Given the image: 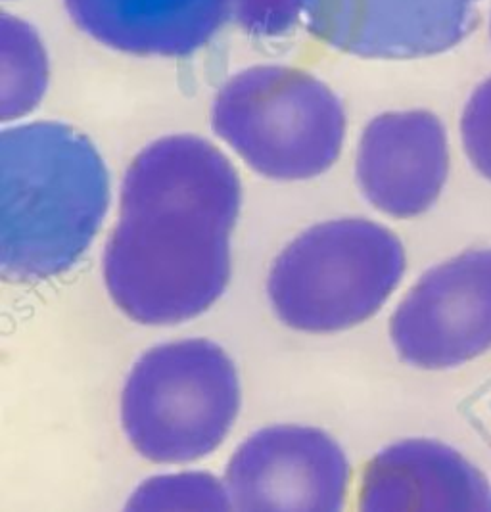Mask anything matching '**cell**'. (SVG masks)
<instances>
[{"mask_svg": "<svg viewBox=\"0 0 491 512\" xmlns=\"http://www.w3.org/2000/svg\"><path fill=\"white\" fill-rule=\"evenodd\" d=\"M240 202L233 165L208 140L171 135L148 144L125 173L102 261L117 309L146 326L206 313L231 280Z\"/></svg>", "mask_w": 491, "mask_h": 512, "instance_id": "cell-1", "label": "cell"}, {"mask_svg": "<svg viewBox=\"0 0 491 512\" xmlns=\"http://www.w3.org/2000/svg\"><path fill=\"white\" fill-rule=\"evenodd\" d=\"M110 206L93 142L70 125L35 121L0 133V267L14 280L58 277L83 257Z\"/></svg>", "mask_w": 491, "mask_h": 512, "instance_id": "cell-2", "label": "cell"}, {"mask_svg": "<svg viewBox=\"0 0 491 512\" xmlns=\"http://www.w3.org/2000/svg\"><path fill=\"white\" fill-rule=\"evenodd\" d=\"M240 411L233 359L206 338L160 344L142 353L121 392V424L150 463L185 465L211 455Z\"/></svg>", "mask_w": 491, "mask_h": 512, "instance_id": "cell-3", "label": "cell"}, {"mask_svg": "<svg viewBox=\"0 0 491 512\" xmlns=\"http://www.w3.org/2000/svg\"><path fill=\"white\" fill-rule=\"evenodd\" d=\"M405 271L398 236L369 219H334L294 238L273 261L267 296L282 325L330 334L361 325Z\"/></svg>", "mask_w": 491, "mask_h": 512, "instance_id": "cell-4", "label": "cell"}, {"mask_svg": "<svg viewBox=\"0 0 491 512\" xmlns=\"http://www.w3.org/2000/svg\"><path fill=\"white\" fill-rule=\"evenodd\" d=\"M211 127L259 175L305 181L338 160L346 114L340 98L315 75L254 66L219 89Z\"/></svg>", "mask_w": 491, "mask_h": 512, "instance_id": "cell-5", "label": "cell"}, {"mask_svg": "<svg viewBox=\"0 0 491 512\" xmlns=\"http://www.w3.org/2000/svg\"><path fill=\"white\" fill-rule=\"evenodd\" d=\"M350 461L321 428L277 424L240 443L227 466L234 512H344Z\"/></svg>", "mask_w": 491, "mask_h": 512, "instance_id": "cell-6", "label": "cell"}, {"mask_svg": "<svg viewBox=\"0 0 491 512\" xmlns=\"http://www.w3.org/2000/svg\"><path fill=\"white\" fill-rule=\"evenodd\" d=\"M482 0H300L302 20L323 43L361 58H422L457 47Z\"/></svg>", "mask_w": 491, "mask_h": 512, "instance_id": "cell-7", "label": "cell"}, {"mask_svg": "<svg viewBox=\"0 0 491 512\" xmlns=\"http://www.w3.org/2000/svg\"><path fill=\"white\" fill-rule=\"evenodd\" d=\"M449 173L444 125L424 110L375 117L363 131L355 175L376 210L411 219L430 210Z\"/></svg>", "mask_w": 491, "mask_h": 512, "instance_id": "cell-8", "label": "cell"}, {"mask_svg": "<svg viewBox=\"0 0 491 512\" xmlns=\"http://www.w3.org/2000/svg\"><path fill=\"white\" fill-rule=\"evenodd\" d=\"M491 313V250L468 252L428 271L390 323L399 357L417 367H444L467 350V323Z\"/></svg>", "mask_w": 491, "mask_h": 512, "instance_id": "cell-9", "label": "cell"}, {"mask_svg": "<svg viewBox=\"0 0 491 512\" xmlns=\"http://www.w3.org/2000/svg\"><path fill=\"white\" fill-rule=\"evenodd\" d=\"M73 22L104 47L183 58L233 20V0H66Z\"/></svg>", "mask_w": 491, "mask_h": 512, "instance_id": "cell-10", "label": "cell"}, {"mask_svg": "<svg viewBox=\"0 0 491 512\" xmlns=\"http://www.w3.org/2000/svg\"><path fill=\"white\" fill-rule=\"evenodd\" d=\"M465 482L459 459L440 443H394L367 466L359 512H465Z\"/></svg>", "mask_w": 491, "mask_h": 512, "instance_id": "cell-11", "label": "cell"}, {"mask_svg": "<svg viewBox=\"0 0 491 512\" xmlns=\"http://www.w3.org/2000/svg\"><path fill=\"white\" fill-rule=\"evenodd\" d=\"M0 45V112L12 121L31 114L47 93L48 56L37 31L10 14H2Z\"/></svg>", "mask_w": 491, "mask_h": 512, "instance_id": "cell-12", "label": "cell"}, {"mask_svg": "<svg viewBox=\"0 0 491 512\" xmlns=\"http://www.w3.org/2000/svg\"><path fill=\"white\" fill-rule=\"evenodd\" d=\"M123 512H234L225 486L200 470L162 474L144 480Z\"/></svg>", "mask_w": 491, "mask_h": 512, "instance_id": "cell-13", "label": "cell"}, {"mask_svg": "<svg viewBox=\"0 0 491 512\" xmlns=\"http://www.w3.org/2000/svg\"><path fill=\"white\" fill-rule=\"evenodd\" d=\"M461 139L474 169L491 181V77L468 98L461 117Z\"/></svg>", "mask_w": 491, "mask_h": 512, "instance_id": "cell-14", "label": "cell"}, {"mask_svg": "<svg viewBox=\"0 0 491 512\" xmlns=\"http://www.w3.org/2000/svg\"><path fill=\"white\" fill-rule=\"evenodd\" d=\"M233 20L246 33L282 37L302 20L300 0H233Z\"/></svg>", "mask_w": 491, "mask_h": 512, "instance_id": "cell-15", "label": "cell"}]
</instances>
